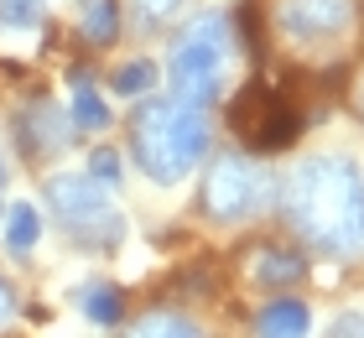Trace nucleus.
I'll return each instance as SVG.
<instances>
[{"instance_id": "1", "label": "nucleus", "mask_w": 364, "mask_h": 338, "mask_svg": "<svg viewBox=\"0 0 364 338\" xmlns=\"http://www.w3.org/2000/svg\"><path fill=\"white\" fill-rule=\"evenodd\" d=\"M281 208H287V224L323 255L343 260L364 250V172L338 151L296 162V172L281 188Z\"/></svg>"}, {"instance_id": "2", "label": "nucleus", "mask_w": 364, "mask_h": 338, "mask_svg": "<svg viewBox=\"0 0 364 338\" xmlns=\"http://www.w3.org/2000/svg\"><path fill=\"white\" fill-rule=\"evenodd\" d=\"M208 115L188 105V99H141L130 115V151L136 167L161 188H177L188 172H198V162L208 157Z\"/></svg>"}, {"instance_id": "3", "label": "nucleus", "mask_w": 364, "mask_h": 338, "mask_svg": "<svg viewBox=\"0 0 364 338\" xmlns=\"http://www.w3.org/2000/svg\"><path fill=\"white\" fill-rule=\"evenodd\" d=\"M229 58H235V21L224 11H203L193 16L188 26L172 37L167 53V78H172V99H188V105H213L224 89Z\"/></svg>"}, {"instance_id": "4", "label": "nucleus", "mask_w": 364, "mask_h": 338, "mask_svg": "<svg viewBox=\"0 0 364 338\" xmlns=\"http://www.w3.org/2000/svg\"><path fill=\"white\" fill-rule=\"evenodd\" d=\"M47 208H53L58 218V229L68 234L73 245H84V250H114L125 240V213L109 203V193L99 188L94 177L84 172H53L47 177Z\"/></svg>"}, {"instance_id": "5", "label": "nucleus", "mask_w": 364, "mask_h": 338, "mask_svg": "<svg viewBox=\"0 0 364 338\" xmlns=\"http://www.w3.org/2000/svg\"><path fill=\"white\" fill-rule=\"evenodd\" d=\"M271 172L245 151H224L213 157V167L203 172V193H198V208H203L208 224H250V218L271 203Z\"/></svg>"}, {"instance_id": "6", "label": "nucleus", "mask_w": 364, "mask_h": 338, "mask_svg": "<svg viewBox=\"0 0 364 338\" xmlns=\"http://www.w3.org/2000/svg\"><path fill=\"white\" fill-rule=\"evenodd\" d=\"M229 125H235L255 151H287L302 130V110L287 94L266 89V83H245L229 105Z\"/></svg>"}, {"instance_id": "7", "label": "nucleus", "mask_w": 364, "mask_h": 338, "mask_svg": "<svg viewBox=\"0 0 364 338\" xmlns=\"http://www.w3.org/2000/svg\"><path fill=\"white\" fill-rule=\"evenodd\" d=\"M16 146H21V157L26 162H47V157H58L63 146H68V115H63V105H53L47 94H31L21 110H16Z\"/></svg>"}, {"instance_id": "8", "label": "nucleus", "mask_w": 364, "mask_h": 338, "mask_svg": "<svg viewBox=\"0 0 364 338\" xmlns=\"http://www.w3.org/2000/svg\"><path fill=\"white\" fill-rule=\"evenodd\" d=\"M354 21V0H281L276 26L291 42H333Z\"/></svg>"}, {"instance_id": "9", "label": "nucleus", "mask_w": 364, "mask_h": 338, "mask_svg": "<svg viewBox=\"0 0 364 338\" xmlns=\"http://www.w3.org/2000/svg\"><path fill=\"white\" fill-rule=\"evenodd\" d=\"M68 125L73 130H109V105L105 94H99V83L84 73V68H73L68 73Z\"/></svg>"}, {"instance_id": "10", "label": "nucleus", "mask_w": 364, "mask_h": 338, "mask_svg": "<svg viewBox=\"0 0 364 338\" xmlns=\"http://www.w3.org/2000/svg\"><path fill=\"white\" fill-rule=\"evenodd\" d=\"M312 333V312L296 297H276L255 312V338H307Z\"/></svg>"}, {"instance_id": "11", "label": "nucleus", "mask_w": 364, "mask_h": 338, "mask_svg": "<svg viewBox=\"0 0 364 338\" xmlns=\"http://www.w3.org/2000/svg\"><path fill=\"white\" fill-rule=\"evenodd\" d=\"M250 276L260 286H296L307 276V260L296 255V250H281V245H260L250 250Z\"/></svg>"}, {"instance_id": "12", "label": "nucleus", "mask_w": 364, "mask_h": 338, "mask_svg": "<svg viewBox=\"0 0 364 338\" xmlns=\"http://www.w3.org/2000/svg\"><path fill=\"white\" fill-rule=\"evenodd\" d=\"M125 338H208V333H203L198 317L177 312V307H151L125 328Z\"/></svg>"}, {"instance_id": "13", "label": "nucleus", "mask_w": 364, "mask_h": 338, "mask_svg": "<svg viewBox=\"0 0 364 338\" xmlns=\"http://www.w3.org/2000/svg\"><path fill=\"white\" fill-rule=\"evenodd\" d=\"M78 312H84L89 323H99V328H114L125 317V292L114 281H84L78 286Z\"/></svg>"}, {"instance_id": "14", "label": "nucleus", "mask_w": 364, "mask_h": 338, "mask_svg": "<svg viewBox=\"0 0 364 338\" xmlns=\"http://www.w3.org/2000/svg\"><path fill=\"white\" fill-rule=\"evenodd\" d=\"M78 31L89 47H114L120 37V6L114 0H78Z\"/></svg>"}, {"instance_id": "15", "label": "nucleus", "mask_w": 364, "mask_h": 338, "mask_svg": "<svg viewBox=\"0 0 364 338\" xmlns=\"http://www.w3.org/2000/svg\"><path fill=\"white\" fill-rule=\"evenodd\" d=\"M42 213L31 208V203H11L6 208V250L11 255H31L37 250V240H42Z\"/></svg>"}, {"instance_id": "16", "label": "nucleus", "mask_w": 364, "mask_h": 338, "mask_svg": "<svg viewBox=\"0 0 364 338\" xmlns=\"http://www.w3.org/2000/svg\"><path fill=\"white\" fill-rule=\"evenodd\" d=\"M156 78H161V68L151 58H130V63H120L109 73V94H120V99H151Z\"/></svg>"}, {"instance_id": "17", "label": "nucleus", "mask_w": 364, "mask_h": 338, "mask_svg": "<svg viewBox=\"0 0 364 338\" xmlns=\"http://www.w3.org/2000/svg\"><path fill=\"white\" fill-rule=\"evenodd\" d=\"M84 177H94L105 193H114V188L125 182V157H120L114 146H94V151H89V167H84Z\"/></svg>"}, {"instance_id": "18", "label": "nucleus", "mask_w": 364, "mask_h": 338, "mask_svg": "<svg viewBox=\"0 0 364 338\" xmlns=\"http://www.w3.org/2000/svg\"><path fill=\"white\" fill-rule=\"evenodd\" d=\"M47 21L42 0H0V31H37Z\"/></svg>"}, {"instance_id": "19", "label": "nucleus", "mask_w": 364, "mask_h": 338, "mask_svg": "<svg viewBox=\"0 0 364 338\" xmlns=\"http://www.w3.org/2000/svg\"><path fill=\"white\" fill-rule=\"evenodd\" d=\"M177 11H182V0H136V21H141V31L167 26Z\"/></svg>"}, {"instance_id": "20", "label": "nucleus", "mask_w": 364, "mask_h": 338, "mask_svg": "<svg viewBox=\"0 0 364 338\" xmlns=\"http://www.w3.org/2000/svg\"><path fill=\"white\" fill-rule=\"evenodd\" d=\"M328 338H364V312H343L333 328H328Z\"/></svg>"}, {"instance_id": "21", "label": "nucleus", "mask_w": 364, "mask_h": 338, "mask_svg": "<svg viewBox=\"0 0 364 338\" xmlns=\"http://www.w3.org/2000/svg\"><path fill=\"white\" fill-rule=\"evenodd\" d=\"M16 317V292H11V281L0 276V323H11Z\"/></svg>"}, {"instance_id": "22", "label": "nucleus", "mask_w": 364, "mask_h": 338, "mask_svg": "<svg viewBox=\"0 0 364 338\" xmlns=\"http://www.w3.org/2000/svg\"><path fill=\"white\" fill-rule=\"evenodd\" d=\"M0 188H6V162H0Z\"/></svg>"}, {"instance_id": "23", "label": "nucleus", "mask_w": 364, "mask_h": 338, "mask_svg": "<svg viewBox=\"0 0 364 338\" xmlns=\"http://www.w3.org/2000/svg\"><path fill=\"white\" fill-rule=\"evenodd\" d=\"M359 99H364V89H359Z\"/></svg>"}]
</instances>
